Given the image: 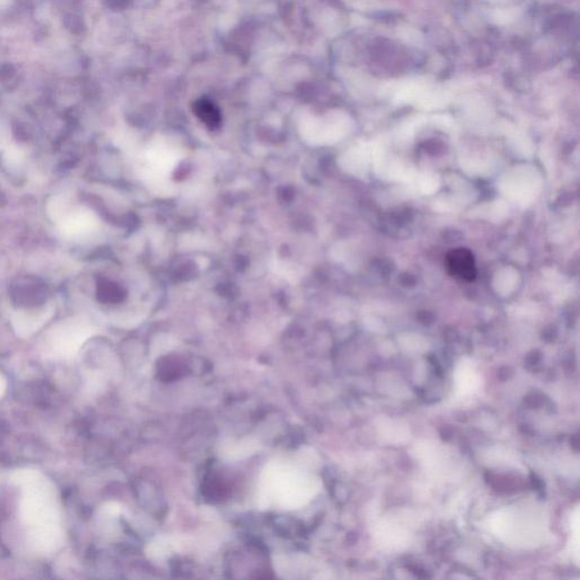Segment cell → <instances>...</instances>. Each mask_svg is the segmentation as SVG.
Wrapping results in <instances>:
<instances>
[{
	"instance_id": "3",
	"label": "cell",
	"mask_w": 580,
	"mask_h": 580,
	"mask_svg": "<svg viewBox=\"0 0 580 580\" xmlns=\"http://www.w3.org/2000/svg\"><path fill=\"white\" fill-rule=\"evenodd\" d=\"M482 375L472 364L461 363L454 373V390L458 398L473 397L482 388Z\"/></svg>"
},
{
	"instance_id": "6",
	"label": "cell",
	"mask_w": 580,
	"mask_h": 580,
	"mask_svg": "<svg viewBox=\"0 0 580 580\" xmlns=\"http://www.w3.org/2000/svg\"><path fill=\"white\" fill-rule=\"evenodd\" d=\"M571 553L575 562L579 564V509L576 508L571 517Z\"/></svg>"
},
{
	"instance_id": "5",
	"label": "cell",
	"mask_w": 580,
	"mask_h": 580,
	"mask_svg": "<svg viewBox=\"0 0 580 580\" xmlns=\"http://www.w3.org/2000/svg\"><path fill=\"white\" fill-rule=\"evenodd\" d=\"M256 443L252 441L231 442L226 444L224 448V456H227L229 459H237V458L246 457L251 452L255 451Z\"/></svg>"
},
{
	"instance_id": "2",
	"label": "cell",
	"mask_w": 580,
	"mask_h": 580,
	"mask_svg": "<svg viewBox=\"0 0 580 580\" xmlns=\"http://www.w3.org/2000/svg\"><path fill=\"white\" fill-rule=\"evenodd\" d=\"M535 517H529L524 510L502 509L489 519L492 532L504 543L527 546L535 543Z\"/></svg>"
},
{
	"instance_id": "1",
	"label": "cell",
	"mask_w": 580,
	"mask_h": 580,
	"mask_svg": "<svg viewBox=\"0 0 580 580\" xmlns=\"http://www.w3.org/2000/svg\"><path fill=\"white\" fill-rule=\"evenodd\" d=\"M321 480L299 458L270 461L259 475L257 501L261 509L297 510L314 499Z\"/></svg>"
},
{
	"instance_id": "4",
	"label": "cell",
	"mask_w": 580,
	"mask_h": 580,
	"mask_svg": "<svg viewBox=\"0 0 580 580\" xmlns=\"http://www.w3.org/2000/svg\"><path fill=\"white\" fill-rule=\"evenodd\" d=\"M447 269L451 276L465 281H474L477 277L473 253L464 247L454 248L448 253Z\"/></svg>"
}]
</instances>
